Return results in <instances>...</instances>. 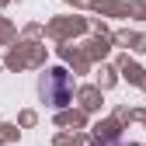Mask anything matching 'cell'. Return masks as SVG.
<instances>
[{
    "label": "cell",
    "mask_w": 146,
    "mask_h": 146,
    "mask_svg": "<svg viewBox=\"0 0 146 146\" xmlns=\"http://www.w3.org/2000/svg\"><path fill=\"white\" fill-rule=\"evenodd\" d=\"M42 98H45L52 108H66V104L73 101V77H70L63 66L49 70L45 77H42Z\"/></svg>",
    "instance_id": "obj_1"
}]
</instances>
